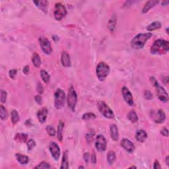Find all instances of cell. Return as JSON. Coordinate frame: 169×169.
I'll return each mask as SVG.
<instances>
[{
  "label": "cell",
  "mask_w": 169,
  "mask_h": 169,
  "mask_svg": "<svg viewBox=\"0 0 169 169\" xmlns=\"http://www.w3.org/2000/svg\"><path fill=\"white\" fill-rule=\"evenodd\" d=\"M28 139V135L23 133H17L15 136V141H16L19 143H25L26 140Z\"/></svg>",
  "instance_id": "22"
},
{
  "label": "cell",
  "mask_w": 169,
  "mask_h": 169,
  "mask_svg": "<svg viewBox=\"0 0 169 169\" xmlns=\"http://www.w3.org/2000/svg\"><path fill=\"white\" fill-rule=\"evenodd\" d=\"M144 97L147 100H151L153 99V95L149 91H145L144 92Z\"/></svg>",
  "instance_id": "39"
},
{
  "label": "cell",
  "mask_w": 169,
  "mask_h": 169,
  "mask_svg": "<svg viewBox=\"0 0 169 169\" xmlns=\"http://www.w3.org/2000/svg\"><path fill=\"white\" fill-rule=\"evenodd\" d=\"M37 92L39 93V94H42L44 93V87H42V84L39 82L37 84Z\"/></svg>",
  "instance_id": "40"
},
{
  "label": "cell",
  "mask_w": 169,
  "mask_h": 169,
  "mask_svg": "<svg viewBox=\"0 0 169 169\" xmlns=\"http://www.w3.org/2000/svg\"><path fill=\"white\" fill-rule=\"evenodd\" d=\"M91 161L93 164H95L97 163V157H96V154L95 153H93L92 156H91Z\"/></svg>",
  "instance_id": "45"
},
{
  "label": "cell",
  "mask_w": 169,
  "mask_h": 169,
  "mask_svg": "<svg viewBox=\"0 0 169 169\" xmlns=\"http://www.w3.org/2000/svg\"><path fill=\"white\" fill-rule=\"evenodd\" d=\"M77 102V95L74 88L71 87L69 89L68 97H67V103H68V107L72 111L75 110V106H76Z\"/></svg>",
  "instance_id": "5"
},
{
  "label": "cell",
  "mask_w": 169,
  "mask_h": 169,
  "mask_svg": "<svg viewBox=\"0 0 169 169\" xmlns=\"http://www.w3.org/2000/svg\"><path fill=\"white\" fill-rule=\"evenodd\" d=\"M46 130L49 134V135H50V136H52V137L55 136V133H56L54 128L52 126H48L47 127H46Z\"/></svg>",
  "instance_id": "34"
},
{
  "label": "cell",
  "mask_w": 169,
  "mask_h": 169,
  "mask_svg": "<svg viewBox=\"0 0 169 169\" xmlns=\"http://www.w3.org/2000/svg\"><path fill=\"white\" fill-rule=\"evenodd\" d=\"M135 138H136L137 141L141 142V143H143L147 138V133L145 130H139L136 132Z\"/></svg>",
  "instance_id": "18"
},
{
  "label": "cell",
  "mask_w": 169,
  "mask_h": 169,
  "mask_svg": "<svg viewBox=\"0 0 169 169\" xmlns=\"http://www.w3.org/2000/svg\"><path fill=\"white\" fill-rule=\"evenodd\" d=\"M32 62L33 65L36 68H39L41 65V59L40 55L37 53H34L32 57Z\"/></svg>",
  "instance_id": "25"
},
{
  "label": "cell",
  "mask_w": 169,
  "mask_h": 169,
  "mask_svg": "<svg viewBox=\"0 0 169 169\" xmlns=\"http://www.w3.org/2000/svg\"><path fill=\"white\" fill-rule=\"evenodd\" d=\"M49 149H50L52 157L55 161H57L60 156V148L59 145L55 142H51L49 145Z\"/></svg>",
  "instance_id": "12"
},
{
  "label": "cell",
  "mask_w": 169,
  "mask_h": 169,
  "mask_svg": "<svg viewBox=\"0 0 169 169\" xmlns=\"http://www.w3.org/2000/svg\"><path fill=\"white\" fill-rule=\"evenodd\" d=\"M161 135H163L164 137H168V130L166 128H163L161 130Z\"/></svg>",
  "instance_id": "42"
},
{
  "label": "cell",
  "mask_w": 169,
  "mask_h": 169,
  "mask_svg": "<svg viewBox=\"0 0 169 169\" xmlns=\"http://www.w3.org/2000/svg\"><path fill=\"white\" fill-rule=\"evenodd\" d=\"M15 157L17 158V161L19 162L20 164L24 165V164H27L29 162V157L26 155H24L22 154H20V153H17L15 155Z\"/></svg>",
  "instance_id": "21"
},
{
  "label": "cell",
  "mask_w": 169,
  "mask_h": 169,
  "mask_svg": "<svg viewBox=\"0 0 169 169\" xmlns=\"http://www.w3.org/2000/svg\"><path fill=\"white\" fill-rule=\"evenodd\" d=\"M95 147L98 151L103 152L106 149V140L102 135H98L95 139Z\"/></svg>",
  "instance_id": "11"
},
{
  "label": "cell",
  "mask_w": 169,
  "mask_h": 169,
  "mask_svg": "<svg viewBox=\"0 0 169 169\" xmlns=\"http://www.w3.org/2000/svg\"><path fill=\"white\" fill-rule=\"evenodd\" d=\"M34 99L38 104H42V97L40 96V95H37V96H35Z\"/></svg>",
  "instance_id": "43"
},
{
  "label": "cell",
  "mask_w": 169,
  "mask_h": 169,
  "mask_svg": "<svg viewBox=\"0 0 169 169\" xmlns=\"http://www.w3.org/2000/svg\"><path fill=\"white\" fill-rule=\"evenodd\" d=\"M66 99L65 93L61 89H57L54 93V105L56 109H61L64 106Z\"/></svg>",
  "instance_id": "7"
},
{
  "label": "cell",
  "mask_w": 169,
  "mask_h": 169,
  "mask_svg": "<svg viewBox=\"0 0 169 169\" xmlns=\"http://www.w3.org/2000/svg\"><path fill=\"white\" fill-rule=\"evenodd\" d=\"M136 168V166H131V167H130V168Z\"/></svg>",
  "instance_id": "50"
},
{
  "label": "cell",
  "mask_w": 169,
  "mask_h": 169,
  "mask_svg": "<svg viewBox=\"0 0 169 169\" xmlns=\"http://www.w3.org/2000/svg\"><path fill=\"white\" fill-rule=\"evenodd\" d=\"M50 165L48 163H46L45 161H42L41 162V163H40L39 165L36 166L34 167V168H50Z\"/></svg>",
  "instance_id": "35"
},
{
  "label": "cell",
  "mask_w": 169,
  "mask_h": 169,
  "mask_svg": "<svg viewBox=\"0 0 169 169\" xmlns=\"http://www.w3.org/2000/svg\"><path fill=\"white\" fill-rule=\"evenodd\" d=\"M110 67L107 64L104 63V62H100L96 68L97 76L99 81H104L110 73Z\"/></svg>",
  "instance_id": "4"
},
{
  "label": "cell",
  "mask_w": 169,
  "mask_h": 169,
  "mask_svg": "<svg viewBox=\"0 0 169 169\" xmlns=\"http://www.w3.org/2000/svg\"><path fill=\"white\" fill-rule=\"evenodd\" d=\"M168 3H169V1H164L162 2V5H163V6H164H164H166V5H168Z\"/></svg>",
  "instance_id": "48"
},
{
  "label": "cell",
  "mask_w": 169,
  "mask_h": 169,
  "mask_svg": "<svg viewBox=\"0 0 169 169\" xmlns=\"http://www.w3.org/2000/svg\"><path fill=\"white\" fill-rule=\"evenodd\" d=\"M152 35L151 32L139 33V34H137L131 41V47L135 50H139V49L143 48L146 42L151 39Z\"/></svg>",
  "instance_id": "1"
},
{
  "label": "cell",
  "mask_w": 169,
  "mask_h": 169,
  "mask_svg": "<svg viewBox=\"0 0 169 169\" xmlns=\"http://www.w3.org/2000/svg\"><path fill=\"white\" fill-rule=\"evenodd\" d=\"M35 5L38 7L44 13H47L48 11V1L46 0H42V1H34Z\"/></svg>",
  "instance_id": "19"
},
{
  "label": "cell",
  "mask_w": 169,
  "mask_h": 169,
  "mask_svg": "<svg viewBox=\"0 0 169 169\" xmlns=\"http://www.w3.org/2000/svg\"><path fill=\"white\" fill-rule=\"evenodd\" d=\"M151 116L155 123L161 124L165 121L166 115L164 111L161 109H159L157 111H151Z\"/></svg>",
  "instance_id": "9"
},
{
  "label": "cell",
  "mask_w": 169,
  "mask_h": 169,
  "mask_svg": "<svg viewBox=\"0 0 169 169\" xmlns=\"http://www.w3.org/2000/svg\"><path fill=\"white\" fill-rule=\"evenodd\" d=\"M89 158H90V155L89 153H85L84 154V161L86 162V163H88L89 160Z\"/></svg>",
  "instance_id": "46"
},
{
  "label": "cell",
  "mask_w": 169,
  "mask_h": 169,
  "mask_svg": "<svg viewBox=\"0 0 169 169\" xmlns=\"http://www.w3.org/2000/svg\"><path fill=\"white\" fill-rule=\"evenodd\" d=\"M98 109L99 112L103 114L104 117L108 119H113L114 118V112L111 110L110 107L103 101H99L97 103Z\"/></svg>",
  "instance_id": "6"
},
{
  "label": "cell",
  "mask_w": 169,
  "mask_h": 169,
  "mask_svg": "<svg viewBox=\"0 0 169 169\" xmlns=\"http://www.w3.org/2000/svg\"><path fill=\"white\" fill-rule=\"evenodd\" d=\"M8 117V113L7 111L5 109V108L4 107L3 105L0 106V118H1V120H6L7 118Z\"/></svg>",
  "instance_id": "31"
},
{
  "label": "cell",
  "mask_w": 169,
  "mask_h": 169,
  "mask_svg": "<svg viewBox=\"0 0 169 169\" xmlns=\"http://www.w3.org/2000/svg\"><path fill=\"white\" fill-rule=\"evenodd\" d=\"M48 110L46 108H42L38 111L37 113V116L39 121L41 123H44L46 122V120L47 118Z\"/></svg>",
  "instance_id": "15"
},
{
  "label": "cell",
  "mask_w": 169,
  "mask_h": 169,
  "mask_svg": "<svg viewBox=\"0 0 169 169\" xmlns=\"http://www.w3.org/2000/svg\"><path fill=\"white\" fill-rule=\"evenodd\" d=\"M166 32H167V34H168V28H166Z\"/></svg>",
  "instance_id": "51"
},
{
  "label": "cell",
  "mask_w": 169,
  "mask_h": 169,
  "mask_svg": "<svg viewBox=\"0 0 169 169\" xmlns=\"http://www.w3.org/2000/svg\"><path fill=\"white\" fill-rule=\"evenodd\" d=\"M29 70H30V68H29V66H26L24 67L23 68V73L24 74H28V72H29Z\"/></svg>",
  "instance_id": "47"
},
{
  "label": "cell",
  "mask_w": 169,
  "mask_h": 169,
  "mask_svg": "<svg viewBox=\"0 0 169 169\" xmlns=\"http://www.w3.org/2000/svg\"><path fill=\"white\" fill-rule=\"evenodd\" d=\"M153 168H155V169H159V168H161V166L159 164V162L158 161H155L154 164H153Z\"/></svg>",
  "instance_id": "44"
},
{
  "label": "cell",
  "mask_w": 169,
  "mask_h": 169,
  "mask_svg": "<svg viewBox=\"0 0 169 169\" xmlns=\"http://www.w3.org/2000/svg\"><path fill=\"white\" fill-rule=\"evenodd\" d=\"M128 118L133 123H135V122L138 121V116H137V114L134 110H130V112L128 113Z\"/></svg>",
  "instance_id": "29"
},
{
  "label": "cell",
  "mask_w": 169,
  "mask_h": 169,
  "mask_svg": "<svg viewBox=\"0 0 169 169\" xmlns=\"http://www.w3.org/2000/svg\"><path fill=\"white\" fill-rule=\"evenodd\" d=\"M169 42L165 40L159 39L155 41L151 46V52L153 54H164L168 52Z\"/></svg>",
  "instance_id": "2"
},
{
  "label": "cell",
  "mask_w": 169,
  "mask_h": 169,
  "mask_svg": "<svg viewBox=\"0 0 169 169\" xmlns=\"http://www.w3.org/2000/svg\"><path fill=\"white\" fill-rule=\"evenodd\" d=\"M79 168H84V166H79Z\"/></svg>",
  "instance_id": "52"
},
{
  "label": "cell",
  "mask_w": 169,
  "mask_h": 169,
  "mask_svg": "<svg viewBox=\"0 0 169 169\" xmlns=\"http://www.w3.org/2000/svg\"><path fill=\"white\" fill-rule=\"evenodd\" d=\"M166 164L167 166H169V157L168 156L166 157Z\"/></svg>",
  "instance_id": "49"
},
{
  "label": "cell",
  "mask_w": 169,
  "mask_h": 169,
  "mask_svg": "<svg viewBox=\"0 0 169 169\" xmlns=\"http://www.w3.org/2000/svg\"><path fill=\"white\" fill-rule=\"evenodd\" d=\"M116 160V155L114 151H110L107 154V161L109 164H112Z\"/></svg>",
  "instance_id": "28"
},
{
  "label": "cell",
  "mask_w": 169,
  "mask_h": 169,
  "mask_svg": "<svg viewBox=\"0 0 169 169\" xmlns=\"http://www.w3.org/2000/svg\"><path fill=\"white\" fill-rule=\"evenodd\" d=\"M95 118H96V115L93 114L92 112L85 113V114H84L83 115V116H82V119H83V120H92Z\"/></svg>",
  "instance_id": "33"
},
{
  "label": "cell",
  "mask_w": 169,
  "mask_h": 169,
  "mask_svg": "<svg viewBox=\"0 0 169 169\" xmlns=\"http://www.w3.org/2000/svg\"><path fill=\"white\" fill-rule=\"evenodd\" d=\"M67 13H68V11H67L65 6L60 3L55 4L54 12V15L55 19L57 20V21H61L64 17H65Z\"/></svg>",
  "instance_id": "8"
},
{
  "label": "cell",
  "mask_w": 169,
  "mask_h": 169,
  "mask_svg": "<svg viewBox=\"0 0 169 169\" xmlns=\"http://www.w3.org/2000/svg\"><path fill=\"white\" fill-rule=\"evenodd\" d=\"M7 97V93L6 91L4 90H1V97H0V99H1V103H5Z\"/></svg>",
  "instance_id": "38"
},
{
  "label": "cell",
  "mask_w": 169,
  "mask_h": 169,
  "mask_svg": "<svg viewBox=\"0 0 169 169\" xmlns=\"http://www.w3.org/2000/svg\"><path fill=\"white\" fill-rule=\"evenodd\" d=\"M121 146L129 153H133L135 150L134 144L128 139H122L121 141Z\"/></svg>",
  "instance_id": "14"
},
{
  "label": "cell",
  "mask_w": 169,
  "mask_h": 169,
  "mask_svg": "<svg viewBox=\"0 0 169 169\" xmlns=\"http://www.w3.org/2000/svg\"><path fill=\"white\" fill-rule=\"evenodd\" d=\"M150 81L155 87L158 99L163 103H167L168 101V95L165 89L159 83L155 77H151Z\"/></svg>",
  "instance_id": "3"
},
{
  "label": "cell",
  "mask_w": 169,
  "mask_h": 169,
  "mask_svg": "<svg viewBox=\"0 0 169 169\" xmlns=\"http://www.w3.org/2000/svg\"><path fill=\"white\" fill-rule=\"evenodd\" d=\"M64 127V123L62 121H59L58 126H57V137L59 141H62L63 139V130Z\"/></svg>",
  "instance_id": "24"
},
{
  "label": "cell",
  "mask_w": 169,
  "mask_h": 169,
  "mask_svg": "<svg viewBox=\"0 0 169 169\" xmlns=\"http://www.w3.org/2000/svg\"><path fill=\"white\" fill-rule=\"evenodd\" d=\"M159 1L157 0H151V1H149L145 3V6L143 7V9H142V13H146L149 11L151 9H152L153 7H155L157 3H159Z\"/></svg>",
  "instance_id": "20"
},
{
  "label": "cell",
  "mask_w": 169,
  "mask_h": 169,
  "mask_svg": "<svg viewBox=\"0 0 169 169\" xmlns=\"http://www.w3.org/2000/svg\"><path fill=\"white\" fill-rule=\"evenodd\" d=\"M122 95L125 101L128 103L130 106H133L134 104L133 102V99L132 93L130 92V90L128 89V88H127L126 87H123L122 89Z\"/></svg>",
  "instance_id": "13"
},
{
  "label": "cell",
  "mask_w": 169,
  "mask_h": 169,
  "mask_svg": "<svg viewBox=\"0 0 169 169\" xmlns=\"http://www.w3.org/2000/svg\"><path fill=\"white\" fill-rule=\"evenodd\" d=\"M17 70H15V69L10 70L9 72V77L13 79L15 78V75H17Z\"/></svg>",
  "instance_id": "41"
},
{
  "label": "cell",
  "mask_w": 169,
  "mask_h": 169,
  "mask_svg": "<svg viewBox=\"0 0 169 169\" xmlns=\"http://www.w3.org/2000/svg\"><path fill=\"white\" fill-rule=\"evenodd\" d=\"M161 27V23L159 21H155L153 22V23H151L150 24H149V25L147 26V30L151 32V31L159 29V28H160Z\"/></svg>",
  "instance_id": "26"
},
{
  "label": "cell",
  "mask_w": 169,
  "mask_h": 169,
  "mask_svg": "<svg viewBox=\"0 0 169 169\" xmlns=\"http://www.w3.org/2000/svg\"><path fill=\"white\" fill-rule=\"evenodd\" d=\"M110 136L114 141H116L119 139V132L118 129L116 124H112L110 128Z\"/></svg>",
  "instance_id": "17"
},
{
  "label": "cell",
  "mask_w": 169,
  "mask_h": 169,
  "mask_svg": "<svg viewBox=\"0 0 169 169\" xmlns=\"http://www.w3.org/2000/svg\"><path fill=\"white\" fill-rule=\"evenodd\" d=\"M116 25V17L115 15H113L111 16L110 20H109L108 23V28L111 32H113L115 30Z\"/></svg>",
  "instance_id": "23"
},
{
  "label": "cell",
  "mask_w": 169,
  "mask_h": 169,
  "mask_svg": "<svg viewBox=\"0 0 169 169\" xmlns=\"http://www.w3.org/2000/svg\"><path fill=\"white\" fill-rule=\"evenodd\" d=\"M62 169H68L69 168V162H68V153L67 151H65L64 153L63 157H62V165L61 167Z\"/></svg>",
  "instance_id": "27"
},
{
  "label": "cell",
  "mask_w": 169,
  "mask_h": 169,
  "mask_svg": "<svg viewBox=\"0 0 169 169\" xmlns=\"http://www.w3.org/2000/svg\"><path fill=\"white\" fill-rule=\"evenodd\" d=\"M95 135V133L93 132H91L88 133L86 135V140L88 143H91L93 141V140L94 139V137Z\"/></svg>",
  "instance_id": "37"
},
{
  "label": "cell",
  "mask_w": 169,
  "mask_h": 169,
  "mask_svg": "<svg viewBox=\"0 0 169 169\" xmlns=\"http://www.w3.org/2000/svg\"><path fill=\"white\" fill-rule=\"evenodd\" d=\"M41 77L45 83H48L50 80V76L47 72L42 70L41 71Z\"/></svg>",
  "instance_id": "30"
},
{
  "label": "cell",
  "mask_w": 169,
  "mask_h": 169,
  "mask_svg": "<svg viewBox=\"0 0 169 169\" xmlns=\"http://www.w3.org/2000/svg\"><path fill=\"white\" fill-rule=\"evenodd\" d=\"M35 146H36V142H35V141L33 139H30L27 141L28 149L29 151L33 149Z\"/></svg>",
  "instance_id": "36"
},
{
  "label": "cell",
  "mask_w": 169,
  "mask_h": 169,
  "mask_svg": "<svg viewBox=\"0 0 169 169\" xmlns=\"http://www.w3.org/2000/svg\"><path fill=\"white\" fill-rule=\"evenodd\" d=\"M39 42L42 50L43 51L44 54H46V55H50L52 54V48L48 39L44 37H42L39 39Z\"/></svg>",
  "instance_id": "10"
},
{
  "label": "cell",
  "mask_w": 169,
  "mask_h": 169,
  "mask_svg": "<svg viewBox=\"0 0 169 169\" xmlns=\"http://www.w3.org/2000/svg\"><path fill=\"white\" fill-rule=\"evenodd\" d=\"M19 121V115L17 110H13L11 112V122L13 124H16Z\"/></svg>",
  "instance_id": "32"
},
{
  "label": "cell",
  "mask_w": 169,
  "mask_h": 169,
  "mask_svg": "<svg viewBox=\"0 0 169 169\" xmlns=\"http://www.w3.org/2000/svg\"><path fill=\"white\" fill-rule=\"evenodd\" d=\"M61 62L62 66L65 68H69L71 66L70 56L68 52H63L61 57Z\"/></svg>",
  "instance_id": "16"
}]
</instances>
